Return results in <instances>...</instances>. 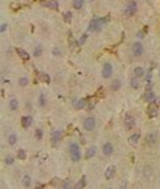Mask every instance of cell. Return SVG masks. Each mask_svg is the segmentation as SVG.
<instances>
[{
    "mask_svg": "<svg viewBox=\"0 0 160 189\" xmlns=\"http://www.w3.org/2000/svg\"><path fill=\"white\" fill-rule=\"evenodd\" d=\"M138 140H139V134H138V133H137V134H133L132 136L128 139V141H129L131 145H136L137 142H138Z\"/></svg>",
    "mask_w": 160,
    "mask_h": 189,
    "instance_id": "cell-21",
    "label": "cell"
},
{
    "mask_svg": "<svg viewBox=\"0 0 160 189\" xmlns=\"http://www.w3.org/2000/svg\"><path fill=\"white\" fill-rule=\"evenodd\" d=\"M42 135H43L42 130H41V129H36V133H35L36 139H37V140H41V139H42Z\"/></svg>",
    "mask_w": 160,
    "mask_h": 189,
    "instance_id": "cell-30",
    "label": "cell"
},
{
    "mask_svg": "<svg viewBox=\"0 0 160 189\" xmlns=\"http://www.w3.org/2000/svg\"><path fill=\"white\" fill-rule=\"evenodd\" d=\"M27 82H28V80L26 79V77H21L19 80V85L20 86H26L27 85Z\"/></svg>",
    "mask_w": 160,
    "mask_h": 189,
    "instance_id": "cell-33",
    "label": "cell"
},
{
    "mask_svg": "<svg viewBox=\"0 0 160 189\" xmlns=\"http://www.w3.org/2000/svg\"><path fill=\"white\" fill-rule=\"evenodd\" d=\"M112 72H113L112 65H111L110 63H105L104 69H102V76H104L105 79H108V77H111Z\"/></svg>",
    "mask_w": 160,
    "mask_h": 189,
    "instance_id": "cell-4",
    "label": "cell"
},
{
    "mask_svg": "<svg viewBox=\"0 0 160 189\" xmlns=\"http://www.w3.org/2000/svg\"><path fill=\"white\" fill-rule=\"evenodd\" d=\"M38 77H39V80L42 81V82H46V84H49V82H51V77H49V75L44 74V72H41Z\"/></svg>",
    "mask_w": 160,
    "mask_h": 189,
    "instance_id": "cell-20",
    "label": "cell"
},
{
    "mask_svg": "<svg viewBox=\"0 0 160 189\" xmlns=\"http://www.w3.org/2000/svg\"><path fill=\"white\" fill-rule=\"evenodd\" d=\"M39 104H41V106H44V104H46V99H44V94L43 93L39 94Z\"/></svg>",
    "mask_w": 160,
    "mask_h": 189,
    "instance_id": "cell-36",
    "label": "cell"
},
{
    "mask_svg": "<svg viewBox=\"0 0 160 189\" xmlns=\"http://www.w3.org/2000/svg\"><path fill=\"white\" fill-rule=\"evenodd\" d=\"M33 54H35V57H39V55L42 54V48H41V46H37V47H36Z\"/></svg>",
    "mask_w": 160,
    "mask_h": 189,
    "instance_id": "cell-31",
    "label": "cell"
},
{
    "mask_svg": "<svg viewBox=\"0 0 160 189\" xmlns=\"http://www.w3.org/2000/svg\"><path fill=\"white\" fill-rule=\"evenodd\" d=\"M96 152H97V149L95 146H91L86 151V154H85V158H91V157H94L95 155H96Z\"/></svg>",
    "mask_w": 160,
    "mask_h": 189,
    "instance_id": "cell-16",
    "label": "cell"
},
{
    "mask_svg": "<svg viewBox=\"0 0 160 189\" xmlns=\"http://www.w3.org/2000/svg\"><path fill=\"white\" fill-rule=\"evenodd\" d=\"M115 171H116V167L113 165L108 166L107 168H106V171H105V177H106V179H111L113 177V175H115Z\"/></svg>",
    "mask_w": 160,
    "mask_h": 189,
    "instance_id": "cell-10",
    "label": "cell"
},
{
    "mask_svg": "<svg viewBox=\"0 0 160 189\" xmlns=\"http://www.w3.org/2000/svg\"><path fill=\"white\" fill-rule=\"evenodd\" d=\"M119 87H121V82H119V80H115L111 84V90L112 91H118L119 90Z\"/></svg>",
    "mask_w": 160,
    "mask_h": 189,
    "instance_id": "cell-23",
    "label": "cell"
},
{
    "mask_svg": "<svg viewBox=\"0 0 160 189\" xmlns=\"http://www.w3.org/2000/svg\"><path fill=\"white\" fill-rule=\"evenodd\" d=\"M132 52L136 57H141L143 52H144V48H143V44L139 42H137L133 44V48H132Z\"/></svg>",
    "mask_w": 160,
    "mask_h": 189,
    "instance_id": "cell-6",
    "label": "cell"
},
{
    "mask_svg": "<svg viewBox=\"0 0 160 189\" xmlns=\"http://www.w3.org/2000/svg\"><path fill=\"white\" fill-rule=\"evenodd\" d=\"M9 144L10 145H14L15 142H16V140H17V136H16V134H10L9 135Z\"/></svg>",
    "mask_w": 160,
    "mask_h": 189,
    "instance_id": "cell-28",
    "label": "cell"
},
{
    "mask_svg": "<svg viewBox=\"0 0 160 189\" xmlns=\"http://www.w3.org/2000/svg\"><path fill=\"white\" fill-rule=\"evenodd\" d=\"M136 11H137V3L136 1H131V3H128L127 6H126L124 14L127 15V16H132V15L136 14Z\"/></svg>",
    "mask_w": 160,
    "mask_h": 189,
    "instance_id": "cell-3",
    "label": "cell"
},
{
    "mask_svg": "<svg viewBox=\"0 0 160 189\" xmlns=\"http://www.w3.org/2000/svg\"><path fill=\"white\" fill-rule=\"evenodd\" d=\"M69 155H70L71 161H74V162H78L81 158V151H80V147L78 144L73 142L69 145Z\"/></svg>",
    "mask_w": 160,
    "mask_h": 189,
    "instance_id": "cell-1",
    "label": "cell"
},
{
    "mask_svg": "<svg viewBox=\"0 0 160 189\" xmlns=\"http://www.w3.org/2000/svg\"><path fill=\"white\" fill-rule=\"evenodd\" d=\"M85 184H86V178H85V176H83L81 179L79 180V183L76 184V188H84Z\"/></svg>",
    "mask_w": 160,
    "mask_h": 189,
    "instance_id": "cell-27",
    "label": "cell"
},
{
    "mask_svg": "<svg viewBox=\"0 0 160 189\" xmlns=\"http://www.w3.org/2000/svg\"><path fill=\"white\" fill-rule=\"evenodd\" d=\"M86 39H88V34L85 33V34H83V36H81V38L79 39V44H84V43L86 42Z\"/></svg>",
    "mask_w": 160,
    "mask_h": 189,
    "instance_id": "cell-35",
    "label": "cell"
},
{
    "mask_svg": "<svg viewBox=\"0 0 160 189\" xmlns=\"http://www.w3.org/2000/svg\"><path fill=\"white\" fill-rule=\"evenodd\" d=\"M124 125H126L127 129L134 128V125H136V119H134V117L131 115V114H127V115L124 117Z\"/></svg>",
    "mask_w": 160,
    "mask_h": 189,
    "instance_id": "cell-7",
    "label": "cell"
},
{
    "mask_svg": "<svg viewBox=\"0 0 160 189\" xmlns=\"http://www.w3.org/2000/svg\"><path fill=\"white\" fill-rule=\"evenodd\" d=\"M64 21L68 22V24L71 21V12H65V14H64Z\"/></svg>",
    "mask_w": 160,
    "mask_h": 189,
    "instance_id": "cell-32",
    "label": "cell"
},
{
    "mask_svg": "<svg viewBox=\"0 0 160 189\" xmlns=\"http://www.w3.org/2000/svg\"><path fill=\"white\" fill-rule=\"evenodd\" d=\"M131 86H132L133 89H138V87H139V82H138V80H137V77L131 79Z\"/></svg>",
    "mask_w": 160,
    "mask_h": 189,
    "instance_id": "cell-29",
    "label": "cell"
},
{
    "mask_svg": "<svg viewBox=\"0 0 160 189\" xmlns=\"http://www.w3.org/2000/svg\"><path fill=\"white\" fill-rule=\"evenodd\" d=\"M86 101L85 99H79L78 102L75 103V108L76 109H83V108H85V106H86Z\"/></svg>",
    "mask_w": 160,
    "mask_h": 189,
    "instance_id": "cell-22",
    "label": "cell"
},
{
    "mask_svg": "<svg viewBox=\"0 0 160 189\" xmlns=\"http://www.w3.org/2000/svg\"><path fill=\"white\" fill-rule=\"evenodd\" d=\"M102 152H104L105 156H111L113 152V146L111 142H106L104 144V146H102Z\"/></svg>",
    "mask_w": 160,
    "mask_h": 189,
    "instance_id": "cell-9",
    "label": "cell"
},
{
    "mask_svg": "<svg viewBox=\"0 0 160 189\" xmlns=\"http://www.w3.org/2000/svg\"><path fill=\"white\" fill-rule=\"evenodd\" d=\"M12 9H19V5H11Z\"/></svg>",
    "mask_w": 160,
    "mask_h": 189,
    "instance_id": "cell-39",
    "label": "cell"
},
{
    "mask_svg": "<svg viewBox=\"0 0 160 189\" xmlns=\"http://www.w3.org/2000/svg\"><path fill=\"white\" fill-rule=\"evenodd\" d=\"M42 5L44 6H47L49 9L52 10H58V3H57V0H51V1H47V3H43Z\"/></svg>",
    "mask_w": 160,
    "mask_h": 189,
    "instance_id": "cell-15",
    "label": "cell"
},
{
    "mask_svg": "<svg viewBox=\"0 0 160 189\" xmlns=\"http://www.w3.org/2000/svg\"><path fill=\"white\" fill-rule=\"evenodd\" d=\"M145 141L148 145H154L156 141V135L154 134V133H150V134H148L145 137Z\"/></svg>",
    "mask_w": 160,
    "mask_h": 189,
    "instance_id": "cell-14",
    "label": "cell"
},
{
    "mask_svg": "<svg viewBox=\"0 0 160 189\" xmlns=\"http://www.w3.org/2000/svg\"><path fill=\"white\" fill-rule=\"evenodd\" d=\"M6 27H8V25H6V24H3V25H1V32H4L5 30H6Z\"/></svg>",
    "mask_w": 160,
    "mask_h": 189,
    "instance_id": "cell-38",
    "label": "cell"
},
{
    "mask_svg": "<svg viewBox=\"0 0 160 189\" xmlns=\"http://www.w3.org/2000/svg\"><path fill=\"white\" fill-rule=\"evenodd\" d=\"M22 183L25 187H30L31 185V177L30 176H24L22 177Z\"/></svg>",
    "mask_w": 160,
    "mask_h": 189,
    "instance_id": "cell-24",
    "label": "cell"
},
{
    "mask_svg": "<svg viewBox=\"0 0 160 189\" xmlns=\"http://www.w3.org/2000/svg\"><path fill=\"white\" fill-rule=\"evenodd\" d=\"M53 54H54V55H59V54H61V53H59V49H58V48H54V49H53Z\"/></svg>",
    "mask_w": 160,
    "mask_h": 189,
    "instance_id": "cell-37",
    "label": "cell"
},
{
    "mask_svg": "<svg viewBox=\"0 0 160 189\" xmlns=\"http://www.w3.org/2000/svg\"><path fill=\"white\" fill-rule=\"evenodd\" d=\"M133 74H134L136 77H142V76H144V69L141 68V66H137L133 70Z\"/></svg>",
    "mask_w": 160,
    "mask_h": 189,
    "instance_id": "cell-18",
    "label": "cell"
},
{
    "mask_svg": "<svg viewBox=\"0 0 160 189\" xmlns=\"http://www.w3.org/2000/svg\"><path fill=\"white\" fill-rule=\"evenodd\" d=\"M17 157H19L20 160H26V151H25L24 149H20L19 151H17Z\"/></svg>",
    "mask_w": 160,
    "mask_h": 189,
    "instance_id": "cell-26",
    "label": "cell"
},
{
    "mask_svg": "<svg viewBox=\"0 0 160 189\" xmlns=\"http://www.w3.org/2000/svg\"><path fill=\"white\" fill-rule=\"evenodd\" d=\"M61 139H62V132L61 130H57V132L53 133L52 135V144L53 145H57L58 142L61 141Z\"/></svg>",
    "mask_w": 160,
    "mask_h": 189,
    "instance_id": "cell-13",
    "label": "cell"
},
{
    "mask_svg": "<svg viewBox=\"0 0 160 189\" xmlns=\"http://www.w3.org/2000/svg\"><path fill=\"white\" fill-rule=\"evenodd\" d=\"M146 113H148V115H149L150 118L155 117L156 114H158V106H156V104L154 103V102L149 103L148 108H146Z\"/></svg>",
    "mask_w": 160,
    "mask_h": 189,
    "instance_id": "cell-8",
    "label": "cell"
},
{
    "mask_svg": "<svg viewBox=\"0 0 160 189\" xmlns=\"http://www.w3.org/2000/svg\"><path fill=\"white\" fill-rule=\"evenodd\" d=\"M22 127L25 128V129H27V128H30L31 127V124H32V122H33V119H32V117L31 115H26V117H22Z\"/></svg>",
    "mask_w": 160,
    "mask_h": 189,
    "instance_id": "cell-12",
    "label": "cell"
},
{
    "mask_svg": "<svg viewBox=\"0 0 160 189\" xmlns=\"http://www.w3.org/2000/svg\"><path fill=\"white\" fill-rule=\"evenodd\" d=\"M143 98H144V101H145V102H149V103H151V102H154V99H155V93H154L153 91H148V92H145V93H144Z\"/></svg>",
    "mask_w": 160,
    "mask_h": 189,
    "instance_id": "cell-11",
    "label": "cell"
},
{
    "mask_svg": "<svg viewBox=\"0 0 160 189\" xmlns=\"http://www.w3.org/2000/svg\"><path fill=\"white\" fill-rule=\"evenodd\" d=\"M9 106H10V109H11V111H16V109L19 108V101L16 98H12L9 102Z\"/></svg>",
    "mask_w": 160,
    "mask_h": 189,
    "instance_id": "cell-19",
    "label": "cell"
},
{
    "mask_svg": "<svg viewBox=\"0 0 160 189\" xmlns=\"http://www.w3.org/2000/svg\"><path fill=\"white\" fill-rule=\"evenodd\" d=\"M16 52H17V54H19V55L24 60H28V59H30L28 53L26 52V50H24V49H21V48H16Z\"/></svg>",
    "mask_w": 160,
    "mask_h": 189,
    "instance_id": "cell-17",
    "label": "cell"
},
{
    "mask_svg": "<svg viewBox=\"0 0 160 189\" xmlns=\"http://www.w3.org/2000/svg\"><path fill=\"white\" fill-rule=\"evenodd\" d=\"M104 24H105V19H94L89 24V31H90V32H96V31H100L101 27L104 26Z\"/></svg>",
    "mask_w": 160,
    "mask_h": 189,
    "instance_id": "cell-2",
    "label": "cell"
},
{
    "mask_svg": "<svg viewBox=\"0 0 160 189\" xmlns=\"http://www.w3.org/2000/svg\"><path fill=\"white\" fill-rule=\"evenodd\" d=\"M83 5H84V0H74V9H81L83 8Z\"/></svg>",
    "mask_w": 160,
    "mask_h": 189,
    "instance_id": "cell-25",
    "label": "cell"
},
{
    "mask_svg": "<svg viewBox=\"0 0 160 189\" xmlns=\"http://www.w3.org/2000/svg\"><path fill=\"white\" fill-rule=\"evenodd\" d=\"M95 125H96L95 118H92V117H88V118L85 119V122H84V128H85V130L90 132V130H92V129L95 128Z\"/></svg>",
    "mask_w": 160,
    "mask_h": 189,
    "instance_id": "cell-5",
    "label": "cell"
},
{
    "mask_svg": "<svg viewBox=\"0 0 160 189\" xmlns=\"http://www.w3.org/2000/svg\"><path fill=\"white\" fill-rule=\"evenodd\" d=\"M5 163L6 165H12L14 163V157H11V156L5 157Z\"/></svg>",
    "mask_w": 160,
    "mask_h": 189,
    "instance_id": "cell-34",
    "label": "cell"
}]
</instances>
